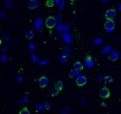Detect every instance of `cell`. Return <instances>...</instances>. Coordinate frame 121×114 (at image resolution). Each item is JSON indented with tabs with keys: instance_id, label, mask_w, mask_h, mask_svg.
Listing matches in <instances>:
<instances>
[{
	"instance_id": "17",
	"label": "cell",
	"mask_w": 121,
	"mask_h": 114,
	"mask_svg": "<svg viewBox=\"0 0 121 114\" xmlns=\"http://www.w3.org/2000/svg\"><path fill=\"white\" fill-rule=\"evenodd\" d=\"M40 24H41V19H37L35 24V28H37V30H40Z\"/></svg>"
},
{
	"instance_id": "6",
	"label": "cell",
	"mask_w": 121,
	"mask_h": 114,
	"mask_svg": "<svg viewBox=\"0 0 121 114\" xmlns=\"http://www.w3.org/2000/svg\"><path fill=\"white\" fill-rule=\"evenodd\" d=\"M38 82H39V85H40V87H41V88H45L47 85H48V83H49V80H48L47 77L42 76V77H40Z\"/></svg>"
},
{
	"instance_id": "19",
	"label": "cell",
	"mask_w": 121,
	"mask_h": 114,
	"mask_svg": "<svg viewBox=\"0 0 121 114\" xmlns=\"http://www.w3.org/2000/svg\"><path fill=\"white\" fill-rule=\"evenodd\" d=\"M44 107H45V109H47V110H50V109H51V107H52V104H51V103H50V102H47V103L44 104Z\"/></svg>"
},
{
	"instance_id": "23",
	"label": "cell",
	"mask_w": 121,
	"mask_h": 114,
	"mask_svg": "<svg viewBox=\"0 0 121 114\" xmlns=\"http://www.w3.org/2000/svg\"><path fill=\"white\" fill-rule=\"evenodd\" d=\"M1 45H2V41H1V39H0V47H1Z\"/></svg>"
},
{
	"instance_id": "8",
	"label": "cell",
	"mask_w": 121,
	"mask_h": 114,
	"mask_svg": "<svg viewBox=\"0 0 121 114\" xmlns=\"http://www.w3.org/2000/svg\"><path fill=\"white\" fill-rule=\"evenodd\" d=\"M118 58H119V54L116 51H112L111 54L109 55V61L110 62H115L118 60Z\"/></svg>"
},
{
	"instance_id": "11",
	"label": "cell",
	"mask_w": 121,
	"mask_h": 114,
	"mask_svg": "<svg viewBox=\"0 0 121 114\" xmlns=\"http://www.w3.org/2000/svg\"><path fill=\"white\" fill-rule=\"evenodd\" d=\"M54 88L60 92V91L63 89V82H62L61 81H58L55 83V85H54Z\"/></svg>"
},
{
	"instance_id": "13",
	"label": "cell",
	"mask_w": 121,
	"mask_h": 114,
	"mask_svg": "<svg viewBox=\"0 0 121 114\" xmlns=\"http://www.w3.org/2000/svg\"><path fill=\"white\" fill-rule=\"evenodd\" d=\"M34 37H35V33L33 31H30V32H28L26 34V38L28 39H32V38H34Z\"/></svg>"
},
{
	"instance_id": "20",
	"label": "cell",
	"mask_w": 121,
	"mask_h": 114,
	"mask_svg": "<svg viewBox=\"0 0 121 114\" xmlns=\"http://www.w3.org/2000/svg\"><path fill=\"white\" fill-rule=\"evenodd\" d=\"M52 4H53V2L52 1V0H51V1H48V2H47V5H48L49 7H52Z\"/></svg>"
},
{
	"instance_id": "16",
	"label": "cell",
	"mask_w": 121,
	"mask_h": 114,
	"mask_svg": "<svg viewBox=\"0 0 121 114\" xmlns=\"http://www.w3.org/2000/svg\"><path fill=\"white\" fill-rule=\"evenodd\" d=\"M58 93H59V91H58V90H56L55 88H52V91H51V96L54 97V96L58 95Z\"/></svg>"
},
{
	"instance_id": "1",
	"label": "cell",
	"mask_w": 121,
	"mask_h": 114,
	"mask_svg": "<svg viewBox=\"0 0 121 114\" xmlns=\"http://www.w3.org/2000/svg\"><path fill=\"white\" fill-rule=\"evenodd\" d=\"M75 83L77 86H83L87 83V78L83 74H79L75 79Z\"/></svg>"
},
{
	"instance_id": "3",
	"label": "cell",
	"mask_w": 121,
	"mask_h": 114,
	"mask_svg": "<svg viewBox=\"0 0 121 114\" xmlns=\"http://www.w3.org/2000/svg\"><path fill=\"white\" fill-rule=\"evenodd\" d=\"M110 95H111V92H110V89L107 86H104V87L101 88V90L99 92L100 98H102V99H108V98H110Z\"/></svg>"
},
{
	"instance_id": "5",
	"label": "cell",
	"mask_w": 121,
	"mask_h": 114,
	"mask_svg": "<svg viewBox=\"0 0 121 114\" xmlns=\"http://www.w3.org/2000/svg\"><path fill=\"white\" fill-rule=\"evenodd\" d=\"M115 15H116V12L113 9H109L105 13V16H106L107 20H113Z\"/></svg>"
},
{
	"instance_id": "12",
	"label": "cell",
	"mask_w": 121,
	"mask_h": 114,
	"mask_svg": "<svg viewBox=\"0 0 121 114\" xmlns=\"http://www.w3.org/2000/svg\"><path fill=\"white\" fill-rule=\"evenodd\" d=\"M73 68L77 69L78 71H81V70H83L84 66H83V64H82L80 62H76L74 63V65H73Z\"/></svg>"
},
{
	"instance_id": "22",
	"label": "cell",
	"mask_w": 121,
	"mask_h": 114,
	"mask_svg": "<svg viewBox=\"0 0 121 114\" xmlns=\"http://www.w3.org/2000/svg\"><path fill=\"white\" fill-rule=\"evenodd\" d=\"M102 2H105V3H108L109 2V0H101Z\"/></svg>"
},
{
	"instance_id": "2",
	"label": "cell",
	"mask_w": 121,
	"mask_h": 114,
	"mask_svg": "<svg viewBox=\"0 0 121 114\" xmlns=\"http://www.w3.org/2000/svg\"><path fill=\"white\" fill-rule=\"evenodd\" d=\"M45 24H46V27L47 28H49V29H52V28H53L56 25V18L53 17V16H49L46 19Z\"/></svg>"
},
{
	"instance_id": "21",
	"label": "cell",
	"mask_w": 121,
	"mask_h": 114,
	"mask_svg": "<svg viewBox=\"0 0 121 114\" xmlns=\"http://www.w3.org/2000/svg\"><path fill=\"white\" fill-rule=\"evenodd\" d=\"M102 42V39H97V40H95V43H101Z\"/></svg>"
},
{
	"instance_id": "18",
	"label": "cell",
	"mask_w": 121,
	"mask_h": 114,
	"mask_svg": "<svg viewBox=\"0 0 121 114\" xmlns=\"http://www.w3.org/2000/svg\"><path fill=\"white\" fill-rule=\"evenodd\" d=\"M13 5V3L12 1H6L5 2V7H7V8H12Z\"/></svg>"
},
{
	"instance_id": "9",
	"label": "cell",
	"mask_w": 121,
	"mask_h": 114,
	"mask_svg": "<svg viewBox=\"0 0 121 114\" xmlns=\"http://www.w3.org/2000/svg\"><path fill=\"white\" fill-rule=\"evenodd\" d=\"M86 64H87V66L90 67V68H92V67L94 66V62H93L92 58H91L90 56H87V57H86Z\"/></svg>"
},
{
	"instance_id": "15",
	"label": "cell",
	"mask_w": 121,
	"mask_h": 114,
	"mask_svg": "<svg viewBox=\"0 0 121 114\" xmlns=\"http://www.w3.org/2000/svg\"><path fill=\"white\" fill-rule=\"evenodd\" d=\"M113 81V78L112 77V76H106L105 78H104V81L106 82V83H109V82H112Z\"/></svg>"
},
{
	"instance_id": "14",
	"label": "cell",
	"mask_w": 121,
	"mask_h": 114,
	"mask_svg": "<svg viewBox=\"0 0 121 114\" xmlns=\"http://www.w3.org/2000/svg\"><path fill=\"white\" fill-rule=\"evenodd\" d=\"M19 114H30V110L28 109L27 106H24V107L19 111Z\"/></svg>"
},
{
	"instance_id": "24",
	"label": "cell",
	"mask_w": 121,
	"mask_h": 114,
	"mask_svg": "<svg viewBox=\"0 0 121 114\" xmlns=\"http://www.w3.org/2000/svg\"><path fill=\"white\" fill-rule=\"evenodd\" d=\"M59 2V0H56V3H58Z\"/></svg>"
},
{
	"instance_id": "4",
	"label": "cell",
	"mask_w": 121,
	"mask_h": 114,
	"mask_svg": "<svg viewBox=\"0 0 121 114\" xmlns=\"http://www.w3.org/2000/svg\"><path fill=\"white\" fill-rule=\"evenodd\" d=\"M115 27V23L113 20H107L104 23V28L108 31V32H112Z\"/></svg>"
},
{
	"instance_id": "7",
	"label": "cell",
	"mask_w": 121,
	"mask_h": 114,
	"mask_svg": "<svg viewBox=\"0 0 121 114\" xmlns=\"http://www.w3.org/2000/svg\"><path fill=\"white\" fill-rule=\"evenodd\" d=\"M38 6H39V2L37 0H29V4H28L29 9L35 10V9H37Z\"/></svg>"
},
{
	"instance_id": "10",
	"label": "cell",
	"mask_w": 121,
	"mask_h": 114,
	"mask_svg": "<svg viewBox=\"0 0 121 114\" xmlns=\"http://www.w3.org/2000/svg\"><path fill=\"white\" fill-rule=\"evenodd\" d=\"M78 75H79V71H78L77 69H75V68L72 69V70L70 71V74H69L70 78H76Z\"/></svg>"
}]
</instances>
